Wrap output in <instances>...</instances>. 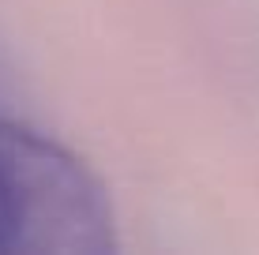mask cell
Instances as JSON below:
<instances>
[{
    "instance_id": "1",
    "label": "cell",
    "mask_w": 259,
    "mask_h": 255,
    "mask_svg": "<svg viewBox=\"0 0 259 255\" xmlns=\"http://www.w3.org/2000/svg\"><path fill=\"white\" fill-rule=\"evenodd\" d=\"M117 218L105 184L75 150L0 117V255H109Z\"/></svg>"
}]
</instances>
